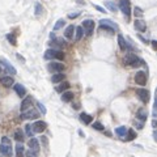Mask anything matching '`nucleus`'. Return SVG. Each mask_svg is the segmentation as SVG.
I'll list each match as a JSON object with an SVG mask.
<instances>
[{
  "instance_id": "a211bd4d",
  "label": "nucleus",
  "mask_w": 157,
  "mask_h": 157,
  "mask_svg": "<svg viewBox=\"0 0 157 157\" xmlns=\"http://www.w3.org/2000/svg\"><path fill=\"white\" fill-rule=\"evenodd\" d=\"M72 100H74V92L66 91L62 93V101H63V102H71Z\"/></svg>"
},
{
  "instance_id": "dca6fc26",
  "label": "nucleus",
  "mask_w": 157,
  "mask_h": 157,
  "mask_svg": "<svg viewBox=\"0 0 157 157\" xmlns=\"http://www.w3.org/2000/svg\"><path fill=\"white\" fill-rule=\"evenodd\" d=\"M28 145H29L30 151H34V152L38 153V151H39V141H38L37 139L32 137V139L29 140V143H28Z\"/></svg>"
},
{
  "instance_id": "6ab92c4d",
  "label": "nucleus",
  "mask_w": 157,
  "mask_h": 157,
  "mask_svg": "<svg viewBox=\"0 0 157 157\" xmlns=\"http://www.w3.org/2000/svg\"><path fill=\"white\" fill-rule=\"evenodd\" d=\"M69 83L68 81H62L60 83V85H58L57 88H55V91L58 92V93H63V92H66V91H68L69 89Z\"/></svg>"
},
{
  "instance_id": "79ce46f5",
  "label": "nucleus",
  "mask_w": 157,
  "mask_h": 157,
  "mask_svg": "<svg viewBox=\"0 0 157 157\" xmlns=\"http://www.w3.org/2000/svg\"><path fill=\"white\" fill-rule=\"evenodd\" d=\"M1 143H4V144H11V140L8 139L7 136H4V137L1 139Z\"/></svg>"
},
{
  "instance_id": "f8f14e48",
  "label": "nucleus",
  "mask_w": 157,
  "mask_h": 157,
  "mask_svg": "<svg viewBox=\"0 0 157 157\" xmlns=\"http://www.w3.org/2000/svg\"><path fill=\"white\" fill-rule=\"evenodd\" d=\"M32 102H33V98L30 97V96L25 97V98H24V101L21 102V106H20V110H21V113L26 111L28 109H29L30 106H32Z\"/></svg>"
},
{
  "instance_id": "9d476101",
  "label": "nucleus",
  "mask_w": 157,
  "mask_h": 157,
  "mask_svg": "<svg viewBox=\"0 0 157 157\" xmlns=\"http://www.w3.org/2000/svg\"><path fill=\"white\" fill-rule=\"evenodd\" d=\"M119 8H120V11L124 13V16H127V17L130 16L131 8H130V1H128V0H120L119 1Z\"/></svg>"
},
{
  "instance_id": "f704fd0d",
  "label": "nucleus",
  "mask_w": 157,
  "mask_h": 157,
  "mask_svg": "<svg viewBox=\"0 0 157 157\" xmlns=\"http://www.w3.org/2000/svg\"><path fill=\"white\" fill-rule=\"evenodd\" d=\"M100 30H105V32H109V33H111V34L115 33V30H113L111 28H109V26H105V25H100Z\"/></svg>"
},
{
  "instance_id": "423d86ee",
  "label": "nucleus",
  "mask_w": 157,
  "mask_h": 157,
  "mask_svg": "<svg viewBox=\"0 0 157 157\" xmlns=\"http://www.w3.org/2000/svg\"><path fill=\"white\" fill-rule=\"evenodd\" d=\"M136 94L139 96L140 101L144 103H148L149 102V98H151V94H149V91H147V89H137L136 91Z\"/></svg>"
},
{
  "instance_id": "4c0bfd02",
  "label": "nucleus",
  "mask_w": 157,
  "mask_h": 157,
  "mask_svg": "<svg viewBox=\"0 0 157 157\" xmlns=\"http://www.w3.org/2000/svg\"><path fill=\"white\" fill-rule=\"evenodd\" d=\"M37 106H38V109H39V110L42 111V114H46V113H47V110H46V107H45V105H43V103L38 102V103H37Z\"/></svg>"
},
{
  "instance_id": "4468645a",
  "label": "nucleus",
  "mask_w": 157,
  "mask_h": 157,
  "mask_svg": "<svg viewBox=\"0 0 157 157\" xmlns=\"http://www.w3.org/2000/svg\"><path fill=\"white\" fill-rule=\"evenodd\" d=\"M13 89H15V92L20 97L26 96V88H25L24 85H21V84H15V85H13Z\"/></svg>"
},
{
  "instance_id": "2f4dec72",
  "label": "nucleus",
  "mask_w": 157,
  "mask_h": 157,
  "mask_svg": "<svg viewBox=\"0 0 157 157\" xmlns=\"http://www.w3.org/2000/svg\"><path fill=\"white\" fill-rule=\"evenodd\" d=\"M34 11H35V16H41L42 13H43V7H42L41 4H35V8H34Z\"/></svg>"
},
{
  "instance_id": "0eeeda50",
  "label": "nucleus",
  "mask_w": 157,
  "mask_h": 157,
  "mask_svg": "<svg viewBox=\"0 0 157 157\" xmlns=\"http://www.w3.org/2000/svg\"><path fill=\"white\" fill-rule=\"evenodd\" d=\"M0 63H1L0 66L4 67V69L8 72V74H11V75H16V72H17V71H16V68L9 63V62L7 60V59H0Z\"/></svg>"
},
{
  "instance_id": "c03bdc74",
  "label": "nucleus",
  "mask_w": 157,
  "mask_h": 157,
  "mask_svg": "<svg viewBox=\"0 0 157 157\" xmlns=\"http://www.w3.org/2000/svg\"><path fill=\"white\" fill-rule=\"evenodd\" d=\"M156 43H157L156 41H152V47H153L155 50H156V47H157V45H156Z\"/></svg>"
},
{
  "instance_id": "c9c22d12",
  "label": "nucleus",
  "mask_w": 157,
  "mask_h": 157,
  "mask_svg": "<svg viewBox=\"0 0 157 157\" xmlns=\"http://www.w3.org/2000/svg\"><path fill=\"white\" fill-rule=\"evenodd\" d=\"M25 131H26V135H28V136H33V135H34V132H33L32 126H30V124H26V126H25Z\"/></svg>"
},
{
  "instance_id": "7ed1b4c3",
  "label": "nucleus",
  "mask_w": 157,
  "mask_h": 157,
  "mask_svg": "<svg viewBox=\"0 0 157 157\" xmlns=\"http://www.w3.org/2000/svg\"><path fill=\"white\" fill-rule=\"evenodd\" d=\"M47 68H49V71H50V72L60 74V72H63V71H64L66 66H64L63 63H60V62H51V63H49Z\"/></svg>"
},
{
  "instance_id": "5701e85b",
  "label": "nucleus",
  "mask_w": 157,
  "mask_h": 157,
  "mask_svg": "<svg viewBox=\"0 0 157 157\" xmlns=\"http://www.w3.org/2000/svg\"><path fill=\"white\" fill-rule=\"evenodd\" d=\"M118 45H119L120 51H126V50H127V43H126L122 34H118Z\"/></svg>"
},
{
  "instance_id": "20e7f679",
  "label": "nucleus",
  "mask_w": 157,
  "mask_h": 157,
  "mask_svg": "<svg viewBox=\"0 0 157 157\" xmlns=\"http://www.w3.org/2000/svg\"><path fill=\"white\" fill-rule=\"evenodd\" d=\"M47 124L46 122H43V120H35L34 123L32 124V130L34 134H42L45 130H46Z\"/></svg>"
},
{
  "instance_id": "ddd939ff",
  "label": "nucleus",
  "mask_w": 157,
  "mask_h": 157,
  "mask_svg": "<svg viewBox=\"0 0 157 157\" xmlns=\"http://www.w3.org/2000/svg\"><path fill=\"white\" fill-rule=\"evenodd\" d=\"M0 84H1L3 86H5V88H9V86H12L13 84H15V80L11 76H3V77H0Z\"/></svg>"
},
{
  "instance_id": "4be33fe9",
  "label": "nucleus",
  "mask_w": 157,
  "mask_h": 157,
  "mask_svg": "<svg viewBox=\"0 0 157 157\" xmlns=\"http://www.w3.org/2000/svg\"><path fill=\"white\" fill-rule=\"evenodd\" d=\"M64 78H66V75H64L63 72H60V74H55V75H52L51 81H52L54 84H58V83H62V81H64Z\"/></svg>"
},
{
  "instance_id": "b1692460",
  "label": "nucleus",
  "mask_w": 157,
  "mask_h": 157,
  "mask_svg": "<svg viewBox=\"0 0 157 157\" xmlns=\"http://www.w3.org/2000/svg\"><path fill=\"white\" fill-rule=\"evenodd\" d=\"M80 119H81V122H84L85 124H91L92 120H93V118L89 115V114H86V113H81L80 114Z\"/></svg>"
},
{
  "instance_id": "72a5a7b5",
  "label": "nucleus",
  "mask_w": 157,
  "mask_h": 157,
  "mask_svg": "<svg viewBox=\"0 0 157 157\" xmlns=\"http://www.w3.org/2000/svg\"><path fill=\"white\" fill-rule=\"evenodd\" d=\"M134 15H135L136 17H143V11L140 9L139 7H135L134 8Z\"/></svg>"
},
{
  "instance_id": "1a4fd4ad",
  "label": "nucleus",
  "mask_w": 157,
  "mask_h": 157,
  "mask_svg": "<svg viewBox=\"0 0 157 157\" xmlns=\"http://www.w3.org/2000/svg\"><path fill=\"white\" fill-rule=\"evenodd\" d=\"M38 117H39V114L35 110H33V109L32 110L24 111V113H21V115H20L21 119H37Z\"/></svg>"
},
{
  "instance_id": "bb28decb",
  "label": "nucleus",
  "mask_w": 157,
  "mask_h": 157,
  "mask_svg": "<svg viewBox=\"0 0 157 157\" xmlns=\"http://www.w3.org/2000/svg\"><path fill=\"white\" fill-rule=\"evenodd\" d=\"M16 155H17V157H24L25 151H24V145H22V143H18V144L16 145Z\"/></svg>"
},
{
  "instance_id": "f3484780",
  "label": "nucleus",
  "mask_w": 157,
  "mask_h": 157,
  "mask_svg": "<svg viewBox=\"0 0 157 157\" xmlns=\"http://www.w3.org/2000/svg\"><path fill=\"white\" fill-rule=\"evenodd\" d=\"M134 26H135L136 30H139V32H145V29H147V25H145V22L143 21V20H135V22H134Z\"/></svg>"
},
{
  "instance_id": "58836bf2",
  "label": "nucleus",
  "mask_w": 157,
  "mask_h": 157,
  "mask_svg": "<svg viewBox=\"0 0 157 157\" xmlns=\"http://www.w3.org/2000/svg\"><path fill=\"white\" fill-rule=\"evenodd\" d=\"M26 155H28V157H37L38 153H37V152H34V151H28Z\"/></svg>"
},
{
  "instance_id": "f03ea898",
  "label": "nucleus",
  "mask_w": 157,
  "mask_h": 157,
  "mask_svg": "<svg viewBox=\"0 0 157 157\" xmlns=\"http://www.w3.org/2000/svg\"><path fill=\"white\" fill-rule=\"evenodd\" d=\"M45 59L51 60V59H58V60H63L64 59V52L57 49H49L45 52Z\"/></svg>"
},
{
  "instance_id": "7c9ffc66",
  "label": "nucleus",
  "mask_w": 157,
  "mask_h": 157,
  "mask_svg": "<svg viewBox=\"0 0 157 157\" xmlns=\"http://www.w3.org/2000/svg\"><path fill=\"white\" fill-rule=\"evenodd\" d=\"M7 39L11 42V43L13 45V46H16V45H17V41H16V35L13 34V33H11V34H8V35H7Z\"/></svg>"
},
{
  "instance_id": "9b49d317",
  "label": "nucleus",
  "mask_w": 157,
  "mask_h": 157,
  "mask_svg": "<svg viewBox=\"0 0 157 157\" xmlns=\"http://www.w3.org/2000/svg\"><path fill=\"white\" fill-rule=\"evenodd\" d=\"M0 153L4 155V156H7V157H11L12 156V145L1 143V144H0Z\"/></svg>"
},
{
  "instance_id": "cd10ccee",
  "label": "nucleus",
  "mask_w": 157,
  "mask_h": 157,
  "mask_svg": "<svg viewBox=\"0 0 157 157\" xmlns=\"http://www.w3.org/2000/svg\"><path fill=\"white\" fill-rule=\"evenodd\" d=\"M135 137H136V132L132 130V128L127 130V132H126V140H127V141H131V140H134Z\"/></svg>"
},
{
  "instance_id": "39448f33",
  "label": "nucleus",
  "mask_w": 157,
  "mask_h": 157,
  "mask_svg": "<svg viewBox=\"0 0 157 157\" xmlns=\"http://www.w3.org/2000/svg\"><path fill=\"white\" fill-rule=\"evenodd\" d=\"M81 28H83V30H85L86 35H92V33L94 30V21L93 20H84Z\"/></svg>"
},
{
  "instance_id": "a19ab883",
  "label": "nucleus",
  "mask_w": 157,
  "mask_h": 157,
  "mask_svg": "<svg viewBox=\"0 0 157 157\" xmlns=\"http://www.w3.org/2000/svg\"><path fill=\"white\" fill-rule=\"evenodd\" d=\"M94 8H96L97 11H100V12H102V13H106V11H105V8H102V7H100V5H94Z\"/></svg>"
},
{
  "instance_id": "aec40b11",
  "label": "nucleus",
  "mask_w": 157,
  "mask_h": 157,
  "mask_svg": "<svg viewBox=\"0 0 157 157\" xmlns=\"http://www.w3.org/2000/svg\"><path fill=\"white\" fill-rule=\"evenodd\" d=\"M136 118L140 119L141 122H144V120H147V118H148V111L145 110V109H139L137 113H136Z\"/></svg>"
},
{
  "instance_id": "a18cd8bd",
  "label": "nucleus",
  "mask_w": 157,
  "mask_h": 157,
  "mask_svg": "<svg viewBox=\"0 0 157 157\" xmlns=\"http://www.w3.org/2000/svg\"><path fill=\"white\" fill-rule=\"evenodd\" d=\"M0 72H1V66H0Z\"/></svg>"
},
{
  "instance_id": "e433bc0d",
  "label": "nucleus",
  "mask_w": 157,
  "mask_h": 157,
  "mask_svg": "<svg viewBox=\"0 0 157 157\" xmlns=\"http://www.w3.org/2000/svg\"><path fill=\"white\" fill-rule=\"evenodd\" d=\"M93 128L94 130H97V131H102L103 126H102V123H100V122H94L93 123Z\"/></svg>"
},
{
  "instance_id": "a878e982",
  "label": "nucleus",
  "mask_w": 157,
  "mask_h": 157,
  "mask_svg": "<svg viewBox=\"0 0 157 157\" xmlns=\"http://www.w3.org/2000/svg\"><path fill=\"white\" fill-rule=\"evenodd\" d=\"M105 7L107 8L110 12H113V13H115L117 11H118V7L115 5V3H113V1H110V0H107V1H105Z\"/></svg>"
},
{
  "instance_id": "393cba45",
  "label": "nucleus",
  "mask_w": 157,
  "mask_h": 157,
  "mask_svg": "<svg viewBox=\"0 0 157 157\" xmlns=\"http://www.w3.org/2000/svg\"><path fill=\"white\" fill-rule=\"evenodd\" d=\"M83 34H84V30L81 26H76L75 28V41H80L81 38H83Z\"/></svg>"
},
{
  "instance_id": "473e14b6",
  "label": "nucleus",
  "mask_w": 157,
  "mask_h": 157,
  "mask_svg": "<svg viewBox=\"0 0 157 157\" xmlns=\"http://www.w3.org/2000/svg\"><path fill=\"white\" fill-rule=\"evenodd\" d=\"M64 25H66V21H64L63 18L58 20V21H57V24H55V26H54V30H59L62 26H64Z\"/></svg>"
},
{
  "instance_id": "2eb2a0df",
  "label": "nucleus",
  "mask_w": 157,
  "mask_h": 157,
  "mask_svg": "<svg viewBox=\"0 0 157 157\" xmlns=\"http://www.w3.org/2000/svg\"><path fill=\"white\" fill-rule=\"evenodd\" d=\"M100 24H101V25H105V26L111 28L113 30H118V25L115 24V22L111 21V20H109V18H102V20H100Z\"/></svg>"
},
{
  "instance_id": "f257e3e1",
  "label": "nucleus",
  "mask_w": 157,
  "mask_h": 157,
  "mask_svg": "<svg viewBox=\"0 0 157 157\" xmlns=\"http://www.w3.org/2000/svg\"><path fill=\"white\" fill-rule=\"evenodd\" d=\"M123 63H124V66L139 67L140 64H143V62H141V59H139L135 54H126V57L123 58Z\"/></svg>"
},
{
  "instance_id": "6e6552de",
  "label": "nucleus",
  "mask_w": 157,
  "mask_h": 157,
  "mask_svg": "<svg viewBox=\"0 0 157 157\" xmlns=\"http://www.w3.org/2000/svg\"><path fill=\"white\" fill-rule=\"evenodd\" d=\"M135 83L137 85H145L147 84V75L144 71H139L135 75Z\"/></svg>"
},
{
  "instance_id": "37998d69",
  "label": "nucleus",
  "mask_w": 157,
  "mask_h": 157,
  "mask_svg": "<svg viewBox=\"0 0 157 157\" xmlns=\"http://www.w3.org/2000/svg\"><path fill=\"white\" fill-rule=\"evenodd\" d=\"M41 141L43 143V145H45V147H46V148L49 147V144H47V139H46V137H45V136H42V137H41Z\"/></svg>"
},
{
  "instance_id": "412c9836",
  "label": "nucleus",
  "mask_w": 157,
  "mask_h": 157,
  "mask_svg": "<svg viewBox=\"0 0 157 157\" xmlns=\"http://www.w3.org/2000/svg\"><path fill=\"white\" fill-rule=\"evenodd\" d=\"M74 32H75V26H74V25L67 26L66 30H64V37H66L67 39H72V38H74Z\"/></svg>"
},
{
  "instance_id": "ea45409f",
  "label": "nucleus",
  "mask_w": 157,
  "mask_h": 157,
  "mask_svg": "<svg viewBox=\"0 0 157 157\" xmlns=\"http://www.w3.org/2000/svg\"><path fill=\"white\" fill-rule=\"evenodd\" d=\"M80 16V12H76V13H69L68 15V18H76Z\"/></svg>"
},
{
  "instance_id": "c756f323",
  "label": "nucleus",
  "mask_w": 157,
  "mask_h": 157,
  "mask_svg": "<svg viewBox=\"0 0 157 157\" xmlns=\"http://www.w3.org/2000/svg\"><path fill=\"white\" fill-rule=\"evenodd\" d=\"M15 139L17 140L18 143H22V141H24V139H25L24 132H22L21 130H17V131H16V132H15Z\"/></svg>"
},
{
  "instance_id": "c85d7f7f",
  "label": "nucleus",
  "mask_w": 157,
  "mask_h": 157,
  "mask_svg": "<svg viewBox=\"0 0 157 157\" xmlns=\"http://www.w3.org/2000/svg\"><path fill=\"white\" fill-rule=\"evenodd\" d=\"M126 132H127V128H126L124 126H120V127L115 128V134H117L118 136H120V137L126 136Z\"/></svg>"
}]
</instances>
